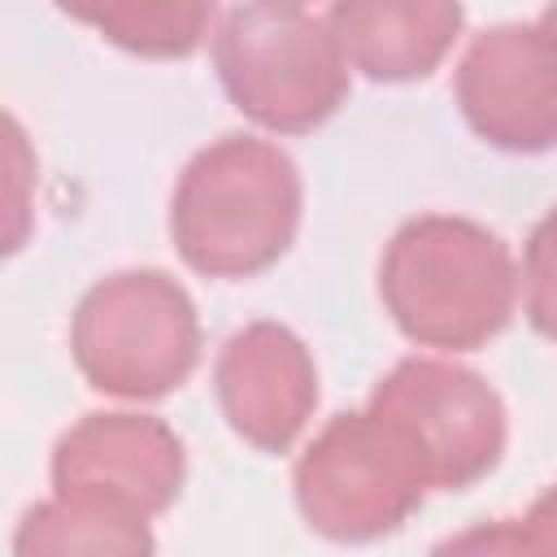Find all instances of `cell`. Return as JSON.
<instances>
[{
    "label": "cell",
    "mask_w": 557,
    "mask_h": 557,
    "mask_svg": "<svg viewBox=\"0 0 557 557\" xmlns=\"http://www.w3.org/2000/svg\"><path fill=\"white\" fill-rule=\"evenodd\" d=\"M213 392L248 448L287 453L318 409V366L292 326L248 322L218 348Z\"/></svg>",
    "instance_id": "cell-9"
},
{
    "label": "cell",
    "mask_w": 557,
    "mask_h": 557,
    "mask_svg": "<svg viewBox=\"0 0 557 557\" xmlns=\"http://www.w3.org/2000/svg\"><path fill=\"white\" fill-rule=\"evenodd\" d=\"M518 287L509 244L457 213H418L400 222L379 257V300L418 348H483L509 326Z\"/></svg>",
    "instance_id": "cell-1"
},
{
    "label": "cell",
    "mask_w": 557,
    "mask_h": 557,
    "mask_svg": "<svg viewBox=\"0 0 557 557\" xmlns=\"http://www.w3.org/2000/svg\"><path fill=\"white\" fill-rule=\"evenodd\" d=\"M57 9L104 35L113 48L152 61L191 57L213 22V0H57Z\"/></svg>",
    "instance_id": "cell-11"
},
{
    "label": "cell",
    "mask_w": 557,
    "mask_h": 557,
    "mask_svg": "<svg viewBox=\"0 0 557 557\" xmlns=\"http://www.w3.org/2000/svg\"><path fill=\"white\" fill-rule=\"evenodd\" d=\"M370 409L413 440L431 492H466L505 457L509 413L500 392L448 357H400L370 392Z\"/></svg>",
    "instance_id": "cell-6"
},
{
    "label": "cell",
    "mask_w": 557,
    "mask_h": 557,
    "mask_svg": "<svg viewBox=\"0 0 557 557\" xmlns=\"http://www.w3.org/2000/svg\"><path fill=\"white\" fill-rule=\"evenodd\" d=\"M248 4H270V9H305L309 0H248Z\"/></svg>",
    "instance_id": "cell-14"
},
{
    "label": "cell",
    "mask_w": 557,
    "mask_h": 557,
    "mask_svg": "<svg viewBox=\"0 0 557 557\" xmlns=\"http://www.w3.org/2000/svg\"><path fill=\"white\" fill-rule=\"evenodd\" d=\"M52 492L78 496L152 522L165 513L187 479V453L170 422L152 413H87L52 448Z\"/></svg>",
    "instance_id": "cell-7"
},
{
    "label": "cell",
    "mask_w": 557,
    "mask_h": 557,
    "mask_svg": "<svg viewBox=\"0 0 557 557\" xmlns=\"http://www.w3.org/2000/svg\"><path fill=\"white\" fill-rule=\"evenodd\" d=\"M39 157L26 126L0 109V261L17 257L35 235Z\"/></svg>",
    "instance_id": "cell-13"
},
{
    "label": "cell",
    "mask_w": 557,
    "mask_h": 557,
    "mask_svg": "<svg viewBox=\"0 0 557 557\" xmlns=\"http://www.w3.org/2000/svg\"><path fill=\"white\" fill-rule=\"evenodd\" d=\"M466 26L461 0H335L326 30L348 70L374 83H413L444 65Z\"/></svg>",
    "instance_id": "cell-10"
},
{
    "label": "cell",
    "mask_w": 557,
    "mask_h": 557,
    "mask_svg": "<svg viewBox=\"0 0 557 557\" xmlns=\"http://www.w3.org/2000/svg\"><path fill=\"white\" fill-rule=\"evenodd\" d=\"M152 527L144 518L78 500V496H48L30 505L13 531V553L22 557H44V553H117V557H139L152 553Z\"/></svg>",
    "instance_id": "cell-12"
},
{
    "label": "cell",
    "mask_w": 557,
    "mask_h": 557,
    "mask_svg": "<svg viewBox=\"0 0 557 557\" xmlns=\"http://www.w3.org/2000/svg\"><path fill=\"white\" fill-rule=\"evenodd\" d=\"M305 187L296 161L261 135H222L178 174L170 239L205 278H252L296 239Z\"/></svg>",
    "instance_id": "cell-2"
},
{
    "label": "cell",
    "mask_w": 557,
    "mask_h": 557,
    "mask_svg": "<svg viewBox=\"0 0 557 557\" xmlns=\"http://www.w3.org/2000/svg\"><path fill=\"white\" fill-rule=\"evenodd\" d=\"M431 479L413 440L383 413H335L292 470V496L309 531L335 544H370L400 531Z\"/></svg>",
    "instance_id": "cell-4"
},
{
    "label": "cell",
    "mask_w": 557,
    "mask_h": 557,
    "mask_svg": "<svg viewBox=\"0 0 557 557\" xmlns=\"http://www.w3.org/2000/svg\"><path fill=\"white\" fill-rule=\"evenodd\" d=\"M213 65L231 104L270 135H305L348 96V65L326 17L305 9H231L213 35Z\"/></svg>",
    "instance_id": "cell-5"
},
{
    "label": "cell",
    "mask_w": 557,
    "mask_h": 557,
    "mask_svg": "<svg viewBox=\"0 0 557 557\" xmlns=\"http://www.w3.org/2000/svg\"><path fill=\"white\" fill-rule=\"evenodd\" d=\"M466 126L505 152H548L557 139V57L548 22H509L470 39L457 61Z\"/></svg>",
    "instance_id": "cell-8"
},
{
    "label": "cell",
    "mask_w": 557,
    "mask_h": 557,
    "mask_svg": "<svg viewBox=\"0 0 557 557\" xmlns=\"http://www.w3.org/2000/svg\"><path fill=\"white\" fill-rule=\"evenodd\" d=\"M78 374L117 400H161L200 361V318L165 270H117L91 283L70 322Z\"/></svg>",
    "instance_id": "cell-3"
}]
</instances>
